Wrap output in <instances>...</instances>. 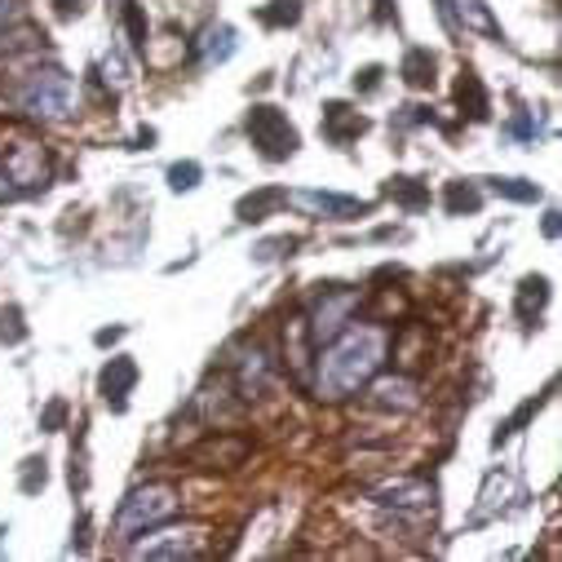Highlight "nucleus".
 I'll return each instance as SVG.
<instances>
[{"label":"nucleus","instance_id":"12","mask_svg":"<svg viewBox=\"0 0 562 562\" xmlns=\"http://www.w3.org/2000/svg\"><path fill=\"white\" fill-rule=\"evenodd\" d=\"M248 452H252V443H248L244 435L217 430V435H209L204 443L191 448V461H195L200 470H235V465L248 461Z\"/></svg>","mask_w":562,"mask_h":562},{"label":"nucleus","instance_id":"13","mask_svg":"<svg viewBox=\"0 0 562 562\" xmlns=\"http://www.w3.org/2000/svg\"><path fill=\"white\" fill-rule=\"evenodd\" d=\"M133 385H137V363H133L128 355H115V359L98 372V394H102L106 407H115V412H124Z\"/></svg>","mask_w":562,"mask_h":562},{"label":"nucleus","instance_id":"14","mask_svg":"<svg viewBox=\"0 0 562 562\" xmlns=\"http://www.w3.org/2000/svg\"><path fill=\"white\" fill-rule=\"evenodd\" d=\"M284 363L297 372L302 385H311V363H315V341H311V328H306V315H293L284 324Z\"/></svg>","mask_w":562,"mask_h":562},{"label":"nucleus","instance_id":"29","mask_svg":"<svg viewBox=\"0 0 562 562\" xmlns=\"http://www.w3.org/2000/svg\"><path fill=\"white\" fill-rule=\"evenodd\" d=\"M381 85V67H363V76H355V89H363V93H372Z\"/></svg>","mask_w":562,"mask_h":562},{"label":"nucleus","instance_id":"3","mask_svg":"<svg viewBox=\"0 0 562 562\" xmlns=\"http://www.w3.org/2000/svg\"><path fill=\"white\" fill-rule=\"evenodd\" d=\"M178 509H182V496H178V487H169V483L133 487V492L124 496L120 514H115V536H120L124 544H133L143 531H151V527L169 522Z\"/></svg>","mask_w":562,"mask_h":562},{"label":"nucleus","instance_id":"36","mask_svg":"<svg viewBox=\"0 0 562 562\" xmlns=\"http://www.w3.org/2000/svg\"><path fill=\"white\" fill-rule=\"evenodd\" d=\"M544 235H549V239L558 235V213H549V217H544Z\"/></svg>","mask_w":562,"mask_h":562},{"label":"nucleus","instance_id":"34","mask_svg":"<svg viewBox=\"0 0 562 562\" xmlns=\"http://www.w3.org/2000/svg\"><path fill=\"white\" fill-rule=\"evenodd\" d=\"M124 337V328H106V333H98V346H111V341H120Z\"/></svg>","mask_w":562,"mask_h":562},{"label":"nucleus","instance_id":"21","mask_svg":"<svg viewBox=\"0 0 562 562\" xmlns=\"http://www.w3.org/2000/svg\"><path fill=\"white\" fill-rule=\"evenodd\" d=\"M279 204H289V200H284V191H274V187H270V191H257V195H244L235 213H239L244 222H261V217H270V213H274Z\"/></svg>","mask_w":562,"mask_h":562},{"label":"nucleus","instance_id":"15","mask_svg":"<svg viewBox=\"0 0 562 562\" xmlns=\"http://www.w3.org/2000/svg\"><path fill=\"white\" fill-rule=\"evenodd\" d=\"M363 128H368V120H363L350 102H328V106H324V137H328V143L346 147V143H355Z\"/></svg>","mask_w":562,"mask_h":562},{"label":"nucleus","instance_id":"31","mask_svg":"<svg viewBox=\"0 0 562 562\" xmlns=\"http://www.w3.org/2000/svg\"><path fill=\"white\" fill-rule=\"evenodd\" d=\"M439 14H443V23L457 32V0H439Z\"/></svg>","mask_w":562,"mask_h":562},{"label":"nucleus","instance_id":"4","mask_svg":"<svg viewBox=\"0 0 562 562\" xmlns=\"http://www.w3.org/2000/svg\"><path fill=\"white\" fill-rule=\"evenodd\" d=\"M244 128H248V137H252V147L266 156V160H289V156H297V147H302V133H297V124L279 111V106H270V102H257V106H248V115H244Z\"/></svg>","mask_w":562,"mask_h":562},{"label":"nucleus","instance_id":"10","mask_svg":"<svg viewBox=\"0 0 562 562\" xmlns=\"http://www.w3.org/2000/svg\"><path fill=\"white\" fill-rule=\"evenodd\" d=\"M372 505L394 509V514H426L435 509V487L426 479H394V483L372 487Z\"/></svg>","mask_w":562,"mask_h":562},{"label":"nucleus","instance_id":"24","mask_svg":"<svg viewBox=\"0 0 562 562\" xmlns=\"http://www.w3.org/2000/svg\"><path fill=\"white\" fill-rule=\"evenodd\" d=\"M261 23L266 27H293V23H302V0H270V5L261 10Z\"/></svg>","mask_w":562,"mask_h":562},{"label":"nucleus","instance_id":"26","mask_svg":"<svg viewBox=\"0 0 562 562\" xmlns=\"http://www.w3.org/2000/svg\"><path fill=\"white\" fill-rule=\"evenodd\" d=\"M479 209H483V195L474 187H465V182H452L448 187V213L461 217V213H479Z\"/></svg>","mask_w":562,"mask_h":562},{"label":"nucleus","instance_id":"7","mask_svg":"<svg viewBox=\"0 0 562 562\" xmlns=\"http://www.w3.org/2000/svg\"><path fill=\"white\" fill-rule=\"evenodd\" d=\"M355 315H359V289H324V297H319V302L311 306V315H306V328H311L315 350H319L324 341H333Z\"/></svg>","mask_w":562,"mask_h":562},{"label":"nucleus","instance_id":"11","mask_svg":"<svg viewBox=\"0 0 562 562\" xmlns=\"http://www.w3.org/2000/svg\"><path fill=\"white\" fill-rule=\"evenodd\" d=\"M363 390H368V403L381 412H416L420 407V385L403 372H376Z\"/></svg>","mask_w":562,"mask_h":562},{"label":"nucleus","instance_id":"33","mask_svg":"<svg viewBox=\"0 0 562 562\" xmlns=\"http://www.w3.org/2000/svg\"><path fill=\"white\" fill-rule=\"evenodd\" d=\"M14 195H19V191H14V182L5 178V169H0V200H14Z\"/></svg>","mask_w":562,"mask_h":562},{"label":"nucleus","instance_id":"27","mask_svg":"<svg viewBox=\"0 0 562 562\" xmlns=\"http://www.w3.org/2000/svg\"><path fill=\"white\" fill-rule=\"evenodd\" d=\"M200 178H204V169H200L195 160H182V165L169 169V187H173V191H195Z\"/></svg>","mask_w":562,"mask_h":562},{"label":"nucleus","instance_id":"32","mask_svg":"<svg viewBox=\"0 0 562 562\" xmlns=\"http://www.w3.org/2000/svg\"><path fill=\"white\" fill-rule=\"evenodd\" d=\"M514 133H518V137H531V133H536V124H531L527 115H518V120H514Z\"/></svg>","mask_w":562,"mask_h":562},{"label":"nucleus","instance_id":"22","mask_svg":"<svg viewBox=\"0 0 562 562\" xmlns=\"http://www.w3.org/2000/svg\"><path fill=\"white\" fill-rule=\"evenodd\" d=\"M385 195H390V200H398L403 209H426V204H430V191H426V187H416L412 178H390Z\"/></svg>","mask_w":562,"mask_h":562},{"label":"nucleus","instance_id":"28","mask_svg":"<svg viewBox=\"0 0 562 562\" xmlns=\"http://www.w3.org/2000/svg\"><path fill=\"white\" fill-rule=\"evenodd\" d=\"M36 487H45V461H27V470H23V492H36Z\"/></svg>","mask_w":562,"mask_h":562},{"label":"nucleus","instance_id":"20","mask_svg":"<svg viewBox=\"0 0 562 562\" xmlns=\"http://www.w3.org/2000/svg\"><path fill=\"white\" fill-rule=\"evenodd\" d=\"M457 102L470 111V120H487V93H483V85H479L474 71H461V80H457Z\"/></svg>","mask_w":562,"mask_h":562},{"label":"nucleus","instance_id":"25","mask_svg":"<svg viewBox=\"0 0 562 562\" xmlns=\"http://www.w3.org/2000/svg\"><path fill=\"white\" fill-rule=\"evenodd\" d=\"M461 23H465V27H479V32H487L492 41H505V36H501V27L492 23V14H487V5H483V0H465V5H461Z\"/></svg>","mask_w":562,"mask_h":562},{"label":"nucleus","instance_id":"9","mask_svg":"<svg viewBox=\"0 0 562 562\" xmlns=\"http://www.w3.org/2000/svg\"><path fill=\"white\" fill-rule=\"evenodd\" d=\"M284 200L293 209H302L306 217H319V222H355V217H368L372 204L368 200H350V195H333V191H284Z\"/></svg>","mask_w":562,"mask_h":562},{"label":"nucleus","instance_id":"1","mask_svg":"<svg viewBox=\"0 0 562 562\" xmlns=\"http://www.w3.org/2000/svg\"><path fill=\"white\" fill-rule=\"evenodd\" d=\"M385 355H390V333L381 324L350 319L333 341H324L315 350V372H311L315 398H324V403L355 398L385 368Z\"/></svg>","mask_w":562,"mask_h":562},{"label":"nucleus","instance_id":"8","mask_svg":"<svg viewBox=\"0 0 562 562\" xmlns=\"http://www.w3.org/2000/svg\"><path fill=\"white\" fill-rule=\"evenodd\" d=\"M0 169H5V178L14 182V191H45L49 187V151L41 143H14L5 151V160H0Z\"/></svg>","mask_w":562,"mask_h":562},{"label":"nucleus","instance_id":"35","mask_svg":"<svg viewBox=\"0 0 562 562\" xmlns=\"http://www.w3.org/2000/svg\"><path fill=\"white\" fill-rule=\"evenodd\" d=\"M58 420H63V403H54V407L45 412V426H58Z\"/></svg>","mask_w":562,"mask_h":562},{"label":"nucleus","instance_id":"19","mask_svg":"<svg viewBox=\"0 0 562 562\" xmlns=\"http://www.w3.org/2000/svg\"><path fill=\"white\" fill-rule=\"evenodd\" d=\"M124 32H128V49L133 54H147V41H151V27H147V14H143V5L137 0H124Z\"/></svg>","mask_w":562,"mask_h":562},{"label":"nucleus","instance_id":"2","mask_svg":"<svg viewBox=\"0 0 562 562\" xmlns=\"http://www.w3.org/2000/svg\"><path fill=\"white\" fill-rule=\"evenodd\" d=\"M10 98L27 115H36V120H71L76 115V80L63 67H36V71H27L10 89Z\"/></svg>","mask_w":562,"mask_h":562},{"label":"nucleus","instance_id":"17","mask_svg":"<svg viewBox=\"0 0 562 562\" xmlns=\"http://www.w3.org/2000/svg\"><path fill=\"white\" fill-rule=\"evenodd\" d=\"M435 71H439V63H435L430 49H407L403 54V67H398V76H403L407 89H435Z\"/></svg>","mask_w":562,"mask_h":562},{"label":"nucleus","instance_id":"23","mask_svg":"<svg viewBox=\"0 0 562 562\" xmlns=\"http://www.w3.org/2000/svg\"><path fill=\"white\" fill-rule=\"evenodd\" d=\"M492 191L505 195V200H514V204H536L540 200V187L527 182V178H492Z\"/></svg>","mask_w":562,"mask_h":562},{"label":"nucleus","instance_id":"16","mask_svg":"<svg viewBox=\"0 0 562 562\" xmlns=\"http://www.w3.org/2000/svg\"><path fill=\"white\" fill-rule=\"evenodd\" d=\"M235 49H239V36H235V27H226V23H213V27L195 41V58L209 63V67H213V63H226Z\"/></svg>","mask_w":562,"mask_h":562},{"label":"nucleus","instance_id":"30","mask_svg":"<svg viewBox=\"0 0 562 562\" xmlns=\"http://www.w3.org/2000/svg\"><path fill=\"white\" fill-rule=\"evenodd\" d=\"M19 10H23L19 0H0V32H5L10 23H19Z\"/></svg>","mask_w":562,"mask_h":562},{"label":"nucleus","instance_id":"18","mask_svg":"<svg viewBox=\"0 0 562 562\" xmlns=\"http://www.w3.org/2000/svg\"><path fill=\"white\" fill-rule=\"evenodd\" d=\"M544 302H549V279L527 274L522 284H518V319L522 324H536V315L544 311Z\"/></svg>","mask_w":562,"mask_h":562},{"label":"nucleus","instance_id":"5","mask_svg":"<svg viewBox=\"0 0 562 562\" xmlns=\"http://www.w3.org/2000/svg\"><path fill=\"white\" fill-rule=\"evenodd\" d=\"M226 376H231V385H235V394H239L244 403L266 398V390H270V381H274L270 350H266L261 341H239V346H231Z\"/></svg>","mask_w":562,"mask_h":562},{"label":"nucleus","instance_id":"6","mask_svg":"<svg viewBox=\"0 0 562 562\" xmlns=\"http://www.w3.org/2000/svg\"><path fill=\"white\" fill-rule=\"evenodd\" d=\"M143 536H147V540L133 544V558H160V562L200 558V553H204V540H209V531L195 527V522H187V527L160 522V527H151V531H143Z\"/></svg>","mask_w":562,"mask_h":562}]
</instances>
